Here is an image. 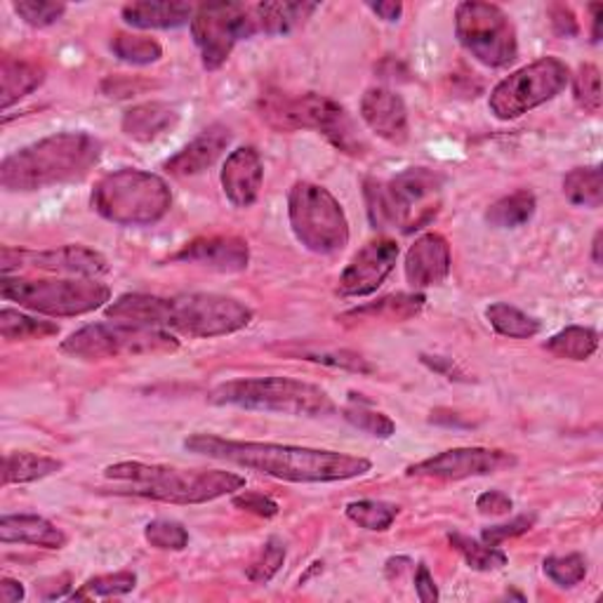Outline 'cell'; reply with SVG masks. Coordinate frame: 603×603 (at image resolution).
<instances>
[{
	"label": "cell",
	"mask_w": 603,
	"mask_h": 603,
	"mask_svg": "<svg viewBox=\"0 0 603 603\" xmlns=\"http://www.w3.org/2000/svg\"><path fill=\"white\" fill-rule=\"evenodd\" d=\"M185 448L196 455L231 462V465L244 469L290 481V484H335V481L366 476L373 469V462L358 455L263 444V441H234L212 434L189 436L185 441Z\"/></svg>",
	"instance_id": "6da1fadb"
},
{
	"label": "cell",
	"mask_w": 603,
	"mask_h": 603,
	"mask_svg": "<svg viewBox=\"0 0 603 603\" xmlns=\"http://www.w3.org/2000/svg\"><path fill=\"white\" fill-rule=\"evenodd\" d=\"M107 318H113L118 324L160 328L208 339L248 328L253 312L244 302L215 293H189L175 297L128 293L111 302L107 307Z\"/></svg>",
	"instance_id": "7a4b0ae2"
},
{
	"label": "cell",
	"mask_w": 603,
	"mask_h": 603,
	"mask_svg": "<svg viewBox=\"0 0 603 603\" xmlns=\"http://www.w3.org/2000/svg\"><path fill=\"white\" fill-rule=\"evenodd\" d=\"M102 156L88 132H59L10 154L0 164V187L14 194L48 189L86 177Z\"/></svg>",
	"instance_id": "3957f363"
},
{
	"label": "cell",
	"mask_w": 603,
	"mask_h": 603,
	"mask_svg": "<svg viewBox=\"0 0 603 603\" xmlns=\"http://www.w3.org/2000/svg\"><path fill=\"white\" fill-rule=\"evenodd\" d=\"M105 476L118 488L116 495H132L166 502V505H204L246 488V478L227 469H177L145 462H116Z\"/></svg>",
	"instance_id": "277c9868"
},
{
	"label": "cell",
	"mask_w": 603,
	"mask_h": 603,
	"mask_svg": "<svg viewBox=\"0 0 603 603\" xmlns=\"http://www.w3.org/2000/svg\"><path fill=\"white\" fill-rule=\"evenodd\" d=\"M257 111L259 118L276 132L316 130L324 135L333 147L345 154L358 156L366 149L349 111L330 97L316 92L307 95L263 92L257 102Z\"/></svg>",
	"instance_id": "5b68a950"
},
{
	"label": "cell",
	"mask_w": 603,
	"mask_h": 603,
	"mask_svg": "<svg viewBox=\"0 0 603 603\" xmlns=\"http://www.w3.org/2000/svg\"><path fill=\"white\" fill-rule=\"evenodd\" d=\"M208 404L290 417H328L337 411L326 389L293 377L231 379L208 394Z\"/></svg>",
	"instance_id": "8992f818"
},
{
	"label": "cell",
	"mask_w": 603,
	"mask_h": 603,
	"mask_svg": "<svg viewBox=\"0 0 603 603\" xmlns=\"http://www.w3.org/2000/svg\"><path fill=\"white\" fill-rule=\"evenodd\" d=\"M92 210L118 227H151L172 208V191L160 175L123 168L105 175L92 189Z\"/></svg>",
	"instance_id": "52a82bcc"
},
{
	"label": "cell",
	"mask_w": 603,
	"mask_h": 603,
	"mask_svg": "<svg viewBox=\"0 0 603 603\" xmlns=\"http://www.w3.org/2000/svg\"><path fill=\"white\" fill-rule=\"evenodd\" d=\"M0 295L29 312L69 318L102 309L111 299L109 286L97 278H0Z\"/></svg>",
	"instance_id": "ba28073f"
},
{
	"label": "cell",
	"mask_w": 603,
	"mask_h": 603,
	"mask_svg": "<svg viewBox=\"0 0 603 603\" xmlns=\"http://www.w3.org/2000/svg\"><path fill=\"white\" fill-rule=\"evenodd\" d=\"M288 219L295 238L316 255H335L349 244V219L326 187L295 182L288 194Z\"/></svg>",
	"instance_id": "9c48e42d"
},
{
	"label": "cell",
	"mask_w": 603,
	"mask_h": 603,
	"mask_svg": "<svg viewBox=\"0 0 603 603\" xmlns=\"http://www.w3.org/2000/svg\"><path fill=\"white\" fill-rule=\"evenodd\" d=\"M441 187V177L427 168H411L406 172L396 175L394 179H366L364 196L368 219L375 229H401L413 231L419 229V219L415 210L425 204L429 196H434ZM432 212L434 210H425Z\"/></svg>",
	"instance_id": "30bf717a"
},
{
	"label": "cell",
	"mask_w": 603,
	"mask_h": 603,
	"mask_svg": "<svg viewBox=\"0 0 603 603\" xmlns=\"http://www.w3.org/2000/svg\"><path fill=\"white\" fill-rule=\"evenodd\" d=\"M65 354L83 360H105L118 356L168 354L179 349V339L160 328H145L132 324H95L71 333L62 345Z\"/></svg>",
	"instance_id": "8fae6325"
},
{
	"label": "cell",
	"mask_w": 603,
	"mask_h": 603,
	"mask_svg": "<svg viewBox=\"0 0 603 603\" xmlns=\"http://www.w3.org/2000/svg\"><path fill=\"white\" fill-rule=\"evenodd\" d=\"M455 36L459 46L484 67H507L518 57L512 19L493 3H481V0L459 3L455 10Z\"/></svg>",
	"instance_id": "7c38bea8"
},
{
	"label": "cell",
	"mask_w": 603,
	"mask_h": 603,
	"mask_svg": "<svg viewBox=\"0 0 603 603\" xmlns=\"http://www.w3.org/2000/svg\"><path fill=\"white\" fill-rule=\"evenodd\" d=\"M571 83V71L558 57H542L537 62L510 73L491 92V111L500 120H516L524 113L552 102Z\"/></svg>",
	"instance_id": "4fadbf2b"
},
{
	"label": "cell",
	"mask_w": 603,
	"mask_h": 603,
	"mask_svg": "<svg viewBox=\"0 0 603 603\" xmlns=\"http://www.w3.org/2000/svg\"><path fill=\"white\" fill-rule=\"evenodd\" d=\"M194 43L200 50V62L208 71L223 67L238 40L253 38L250 6L244 3H206L198 6L191 19Z\"/></svg>",
	"instance_id": "5bb4252c"
},
{
	"label": "cell",
	"mask_w": 603,
	"mask_h": 603,
	"mask_svg": "<svg viewBox=\"0 0 603 603\" xmlns=\"http://www.w3.org/2000/svg\"><path fill=\"white\" fill-rule=\"evenodd\" d=\"M0 269L10 274L12 269H38L52 274H71L73 278H99L111 271L107 257L86 246H62L52 250H14L3 248L0 253Z\"/></svg>",
	"instance_id": "9a60e30c"
},
{
	"label": "cell",
	"mask_w": 603,
	"mask_h": 603,
	"mask_svg": "<svg viewBox=\"0 0 603 603\" xmlns=\"http://www.w3.org/2000/svg\"><path fill=\"white\" fill-rule=\"evenodd\" d=\"M516 457L507 451L497 448H453L438 453L429 459H422L417 465L408 467V476H425V478H448L462 481L472 476H488L502 469L516 467Z\"/></svg>",
	"instance_id": "2e32d148"
},
{
	"label": "cell",
	"mask_w": 603,
	"mask_h": 603,
	"mask_svg": "<svg viewBox=\"0 0 603 603\" xmlns=\"http://www.w3.org/2000/svg\"><path fill=\"white\" fill-rule=\"evenodd\" d=\"M398 259V246L392 238H375L360 248L347 269L337 280V293L345 297H366L373 295L387 276L394 271Z\"/></svg>",
	"instance_id": "e0dca14e"
},
{
	"label": "cell",
	"mask_w": 603,
	"mask_h": 603,
	"mask_svg": "<svg viewBox=\"0 0 603 603\" xmlns=\"http://www.w3.org/2000/svg\"><path fill=\"white\" fill-rule=\"evenodd\" d=\"M172 263L198 265L219 274H238L248 269L250 248L246 240L238 236L196 238L177 255H172Z\"/></svg>",
	"instance_id": "ac0fdd59"
},
{
	"label": "cell",
	"mask_w": 603,
	"mask_h": 603,
	"mask_svg": "<svg viewBox=\"0 0 603 603\" xmlns=\"http://www.w3.org/2000/svg\"><path fill=\"white\" fill-rule=\"evenodd\" d=\"M364 123L389 145H406L411 137L406 102L389 88H370L360 99Z\"/></svg>",
	"instance_id": "d6986e66"
},
{
	"label": "cell",
	"mask_w": 603,
	"mask_h": 603,
	"mask_svg": "<svg viewBox=\"0 0 603 603\" xmlns=\"http://www.w3.org/2000/svg\"><path fill=\"white\" fill-rule=\"evenodd\" d=\"M453 267V255L448 240L441 234H422L406 255V280L419 290L441 286Z\"/></svg>",
	"instance_id": "ffe728a7"
},
{
	"label": "cell",
	"mask_w": 603,
	"mask_h": 603,
	"mask_svg": "<svg viewBox=\"0 0 603 603\" xmlns=\"http://www.w3.org/2000/svg\"><path fill=\"white\" fill-rule=\"evenodd\" d=\"M219 179H223V191L231 206L250 208L259 198V189L265 182L263 156L257 154L255 147H240L231 151Z\"/></svg>",
	"instance_id": "44dd1931"
},
{
	"label": "cell",
	"mask_w": 603,
	"mask_h": 603,
	"mask_svg": "<svg viewBox=\"0 0 603 603\" xmlns=\"http://www.w3.org/2000/svg\"><path fill=\"white\" fill-rule=\"evenodd\" d=\"M231 130L223 123H212L189 142L177 156L166 160V170L175 177H191L212 168L231 145Z\"/></svg>",
	"instance_id": "7402d4cb"
},
{
	"label": "cell",
	"mask_w": 603,
	"mask_h": 603,
	"mask_svg": "<svg viewBox=\"0 0 603 603\" xmlns=\"http://www.w3.org/2000/svg\"><path fill=\"white\" fill-rule=\"evenodd\" d=\"M0 540L6 545H33L43 550H62L69 537L52 521L36 514H6L0 518Z\"/></svg>",
	"instance_id": "603a6c76"
},
{
	"label": "cell",
	"mask_w": 603,
	"mask_h": 603,
	"mask_svg": "<svg viewBox=\"0 0 603 603\" xmlns=\"http://www.w3.org/2000/svg\"><path fill=\"white\" fill-rule=\"evenodd\" d=\"M179 120V111L166 102H145L126 111L120 128L135 142H154V139L170 132Z\"/></svg>",
	"instance_id": "cb8c5ba5"
},
{
	"label": "cell",
	"mask_w": 603,
	"mask_h": 603,
	"mask_svg": "<svg viewBox=\"0 0 603 603\" xmlns=\"http://www.w3.org/2000/svg\"><path fill=\"white\" fill-rule=\"evenodd\" d=\"M316 8V3H255L250 6L253 36L290 33L305 24Z\"/></svg>",
	"instance_id": "d4e9b609"
},
{
	"label": "cell",
	"mask_w": 603,
	"mask_h": 603,
	"mask_svg": "<svg viewBox=\"0 0 603 603\" xmlns=\"http://www.w3.org/2000/svg\"><path fill=\"white\" fill-rule=\"evenodd\" d=\"M135 29H177L191 22L196 8L189 3H128L120 10Z\"/></svg>",
	"instance_id": "484cf974"
},
{
	"label": "cell",
	"mask_w": 603,
	"mask_h": 603,
	"mask_svg": "<svg viewBox=\"0 0 603 603\" xmlns=\"http://www.w3.org/2000/svg\"><path fill=\"white\" fill-rule=\"evenodd\" d=\"M62 469H65L62 459L27 453V451H14V453H8L3 462V486L33 484V481L48 478Z\"/></svg>",
	"instance_id": "4316f807"
},
{
	"label": "cell",
	"mask_w": 603,
	"mask_h": 603,
	"mask_svg": "<svg viewBox=\"0 0 603 603\" xmlns=\"http://www.w3.org/2000/svg\"><path fill=\"white\" fill-rule=\"evenodd\" d=\"M425 302L427 297L422 293H398V295H389V297H382L377 302H373V305H366L360 309H354L349 314L342 316L339 320H408L413 316H417L422 309H425Z\"/></svg>",
	"instance_id": "83f0119b"
},
{
	"label": "cell",
	"mask_w": 603,
	"mask_h": 603,
	"mask_svg": "<svg viewBox=\"0 0 603 603\" xmlns=\"http://www.w3.org/2000/svg\"><path fill=\"white\" fill-rule=\"evenodd\" d=\"M0 80H3V111H8L14 102H19V99L43 86L46 71L38 65L22 62V59L3 57Z\"/></svg>",
	"instance_id": "f1b7e54d"
},
{
	"label": "cell",
	"mask_w": 603,
	"mask_h": 603,
	"mask_svg": "<svg viewBox=\"0 0 603 603\" xmlns=\"http://www.w3.org/2000/svg\"><path fill=\"white\" fill-rule=\"evenodd\" d=\"M537 208V200L533 191L518 189L505 198L495 200V204L486 210V223L495 229H516L531 223Z\"/></svg>",
	"instance_id": "f546056e"
},
{
	"label": "cell",
	"mask_w": 603,
	"mask_h": 603,
	"mask_svg": "<svg viewBox=\"0 0 603 603\" xmlns=\"http://www.w3.org/2000/svg\"><path fill=\"white\" fill-rule=\"evenodd\" d=\"M342 415H345L349 425L375 438H392L396 434V422L387 413L375 411L370 401L360 394H349V404L342 408Z\"/></svg>",
	"instance_id": "4dcf8cb0"
},
{
	"label": "cell",
	"mask_w": 603,
	"mask_h": 603,
	"mask_svg": "<svg viewBox=\"0 0 603 603\" xmlns=\"http://www.w3.org/2000/svg\"><path fill=\"white\" fill-rule=\"evenodd\" d=\"M448 542L451 547L465 558V564L472 569V571H481V573H491V571H500L507 566V554L502 552L500 547L495 545H486L484 540H474L469 535H462V533H451L448 535Z\"/></svg>",
	"instance_id": "1f68e13d"
},
{
	"label": "cell",
	"mask_w": 603,
	"mask_h": 603,
	"mask_svg": "<svg viewBox=\"0 0 603 603\" xmlns=\"http://www.w3.org/2000/svg\"><path fill=\"white\" fill-rule=\"evenodd\" d=\"M545 349L556 358L569 360H587L599 349V333L594 328L571 326L566 330L556 333L552 339L545 342Z\"/></svg>",
	"instance_id": "d6a6232c"
},
{
	"label": "cell",
	"mask_w": 603,
	"mask_h": 603,
	"mask_svg": "<svg viewBox=\"0 0 603 603\" xmlns=\"http://www.w3.org/2000/svg\"><path fill=\"white\" fill-rule=\"evenodd\" d=\"M564 196L580 208H601L603 204V175L599 166L573 168L564 177Z\"/></svg>",
	"instance_id": "836d02e7"
},
{
	"label": "cell",
	"mask_w": 603,
	"mask_h": 603,
	"mask_svg": "<svg viewBox=\"0 0 603 603\" xmlns=\"http://www.w3.org/2000/svg\"><path fill=\"white\" fill-rule=\"evenodd\" d=\"M486 318L497 335L512 337V339L535 337L542 328L537 318L524 314L512 305H505V302H495V305H491L486 309Z\"/></svg>",
	"instance_id": "e575fe53"
},
{
	"label": "cell",
	"mask_w": 603,
	"mask_h": 603,
	"mask_svg": "<svg viewBox=\"0 0 603 603\" xmlns=\"http://www.w3.org/2000/svg\"><path fill=\"white\" fill-rule=\"evenodd\" d=\"M398 512H401L398 505H394V502H385V500H358V502H349L347 510H345L352 524H356L358 528H364V531H373V533L389 531Z\"/></svg>",
	"instance_id": "d590c367"
},
{
	"label": "cell",
	"mask_w": 603,
	"mask_h": 603,
	"mask_svg": "<svg viewBox=\"0 0 603 603\" xmlns=\"http://www.w3.org/2000/svg\"><path fill=\"white\" fill-rule=\"evenodd\" d=\"M0 335L8 342H24V339H46L59 335V326L52 320H40L14 309L0 312Z\"/></svg>",
	"instance_id": "8d00e7d4"
},
{
	"label": "cell",
	"mask_w": 603,
	"mask_h": 603,
	"mask_svg": "<svg viewBox=\"0 0 603 603\" xmlns=\"http://www.w3.org/2000/svg\"><path fill=\"white\" fill-rule=\"evenodd\" d=\"M111 50L120 62L135 65V67L154 65L164 57V48H160L158 40L149 36H135V33H118L111 40Z\"/></svg>",
	"instance_id": "74e56055"
},
{
	"label": "cell",
	"mask_w": 603,
	"mask_h": 603,
	"mask_svg": "<svg viewBox=\"0 0 603 603\" xmlns=\"http://www.w3.org/2000/svg\"><path fill=\"white\" fill-rule=\"evenodd\" d=\"M137 587V575L130 571H120L111 575L90 577L83 587L71 594V599H105V596H123Z\"/></svg>",
	"instance_id": "f35d334b"
},
{
	"label": "cell",
	"mask_w": 603,
	"mask_h": 603,
	"mask_svg": "<svg viewBox=\"0 0 603 603\" xmlns=\"http://www.w3.org/2000/svg\"><path fill=\"white\" fill-rule=\"evenodd\" d=\"M145 540L160 552H182L189 545V531L179 521L156 518L147 524Z\"/></svg>",
	"instance_id": "ab89813d"
},
{
	"label": "cell",
	"mask_w": 603,
	"mask_h": 603,
	"mask_svg": "<svg viewBox=\"0 0 603 603\" xmlns=\"http://www.w3.org/2000/svg\"><path fill=\"white\" fill-rule=\"evenodd\" d=\"M286 561V545L284 540L278 537H269L259 554L255 556L253 564L248 566V580L255 582V585H267V582L280 571Z\"/></svg>",
	"instance_id": "60d3db41"
},
{
	"label": "cell",
	"mask_w": 603,
	"mask_h": 603,
	"mask_svg": "<svg viewBox=\"0 0 603 603\" xmlns=\"http://www.w3.org/2000/svg\"><path fill=\"white\" fill-rule=\"evenodd\" d=\"M545 575L558 587H575L587 577V561L582 554L566 556H550L545 558Z\"/></svg>",
	"instance_id": "b9f144b4"
},
{
	"label": "cell",
	"mask_w": 603,
	"mask_h": 603,
	"mask_svg": "<svg viewBox=\"0 0 603 603\" xmlns=\"http://www.w3.org/2000/svg\"><path fill=\"white\" fill-rule=\"evenodd\" d=\"M573 95L577 107L590 113L601 111V73L594 65H582L573 76Z\"/></svg>",
	"instance_id": "7bdbcfd3"
},
{
	"label": "cell",
	"mask_w": 603,
	"mask_h": 603,
	"mask_svg": "<svg viewBox=\"0 0 603 603\" xmlns=\"http://www.w3.org/2000/svg\"><path fill=\"white\" fill-rule=\"evenodd\" d=\"M12 8L29 27H36V29L52 27L67 12L65 3H48V0H17Z\"/></svg>",
	"instance_id": "ee69618b"
},
{
	"label": "cell",
	"mask_w": 603,
	"mask_h": 603,
	"mask_svg": "<svg viewBox=\"0 0 603 603\" xmlns=\"http://www.w3.org/2000/svg\"><path fill=\"white\" fill-rule=\"evenodd\" d=\"M533 526H535V514H524V516L512 518L510 524H500V526L486 528L484 533H481V540H484L486 545L500 547L502 542H507V540H512V537L524 535V533H528Z\"/></svg>",
	"instance_id": "f6af8a7d"
},
{
	"label": "cell",
	"mask_w": 603,
	"mask_h": 603,
	"mask_svg": "<svg viewBox=\"0 0 603 603\" xmlns=\"http://www.w3.org/2000/svg\"><path fill=\"white\" fill-rule=\"evenodd\" d=\"M307 360H316V364L333 366V368H345L354 373H373V366L366 358H360L358 354L352 352H320V354H305Z\"/></svg>",
	"instance_id": "bcb514c9"
},
{
	"label": "cell",
	"mask_w": 603,
	"mask_h": 603,
	"mask_svg": "<svg viewBox=\"0 0 603 603\" xmlns=\"http://www.w3.org/2000/svg\"><path fill=\"white\" fill-rule=\"evenodd\" d=\"M234 507L246 510V512L257 514L263 518H271V516L278 514L276 502L271 497L263 495V493H240V495L234 497Z\"/></svg>",
	"instance_id": "7dc6e473"
},
{
	"label": "cell",
	"mask_w": 603,
	"mask_h": 603,
	"mask_svg": "<svg viewBox=\"0 0 603 603\" xmlns=\"http://www.w3.org/2000/svg\"><path fill=\"white\" fill-rule=\"evenodd\" d=\"M476 510L481 514H486V516H505L514 510V502L507 493H502V491H488L484 495H478L476 500Z\"/></svg>",
	"instance_id": "c3c4849f"
},
{
	"label": "cell",
	"mask_w": 603,
	"mask_h": 603,
	"mask_svg": "<svg viewBox=\"0 0 603 603\" xmlns=\"http://www.w3.org/2000/svg\"><path fill=\"white\" fill-rule=\"evenodd\" d=\"M550 19H552V29L556 36H561V38L577 36V31H580L577 19L569 6H552Z\"/></svg>",
	"instance_id": "681fc988"
},
{
	"label": "cell",
	"mask_w": 603,
	"mask_h": 603,
	"mask_svg": "<svg viewBox=\"0 0 603 603\" xmlns=\"http://www.w3.org/2000/svg\"><path fill=\"white\" fill-rule=\"evenodd\" d=\"M415 592L422 603H436L438 601V587L427 569V564H419L415 571Z\"/></svg>",
	"instance_id": "f907efd6"
},
{
	"label": "cell",
	"mask_w": 603,
	"mask_h": 603,
	"mask_svg": "<svg viewBox=\"0 0 603 603\" xmlns=\"http://www.w3.org/2000/svg\"><path fill=\"white\" fill-rule=\"evenodd\" d=\"M27 596V590L19 580H12V577H3V582H0V599H3L6 603H17V601H24Z\"/></svg>",
	"instance_id": "816d5d0a"
},
{
	"label": "cell",
	"mask_w": 603,
	"mask_h": 603,
	"mask_svg": "<svg viewBox=\"0 0 603 603\" xmlns=\"http://www.w3.org/2000/svg\"><path fill=\"white\" fill-rule=\"evenodd\" d=\"M370 10L385 19V22H398L401 14H404V6L396 3V0H382V3H370Z\"/></svg>",
	"instance_id": "f5cc1de1"
},
{
	"label": "cell",
	"mask_w": 603,
	"mask_h": 603,
	"mask_svg": "<svg viewBox=\"0 0 603 603\" xmlns=\"http://www.w3.org/2000/svg\"><path fill=\"white\" fill-rule=\"evenodd\" d=\"M422 364H427L432 370L441 373V375H448L451 379H455L453 375H462L457 370V366L453 364L451 358H444V356H422Z\"/></svg>",
	"instance_id": "db71d44e"
},
{
	"label": "cell",
	"mask_w": 603,
	"mask_h": 603,
	"mask_svg": "<svg viewBox=\"0 0 603 603\" xmlns=\"http://www.w3.org/2000/svg\"><path fill=\"white\" fill-rule=\"evenodd\" d=\"M411 569V558L406 556H396V558H389L387 561V577L389 580H401V575H404L406 571Z\"/></svg>",
	"instance_id": "11a10c76"
},
{
	"label": "cell",
	"mask_w": 603,
	"mask_h": 603,
	"mask_svg": "<svg viewBox=\"0 0 603 603\" xmlns=\"http://www.w3.org/2000/svg\"><path fill=\"white\" fill-rule=\"evenodd\" d=\"M592 22H594V31H592V40H594V43H599V40H601V6L599 3H594L592 8Z\"/></svg>",
	"instance_id": "9f6ffc18"
},
{
	"label": "cell",
	"mask_w": 603,
	"mask_h": 603,
	"mask_svg": "<svg viewBox=\"0 0 603 603\" xmlns=\"http://www.w3.org/2000/svg\"><path fill=\"white\" fill-rule=\"evenodd\" d=\"M601 238H603V234L596 231V236H594V240H592V257H594V265H601Z\"/></svg>",
	"instance_id": "6f0895ef"
}]
</instances>
